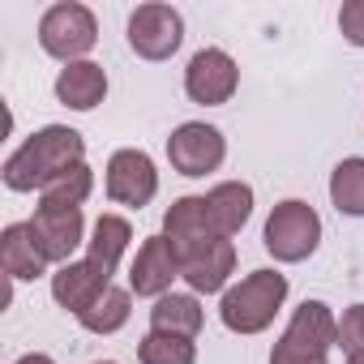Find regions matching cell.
Wrapping results in <instances>:
<instances>
[{"instance_id": "6da1fadb", "label": "cell", "mask_w": 364, "mask_h": 364, "mask_svg": "<svg viewBox=\"0 0 364 364\" xmlns=\"http://www.w3.org/2000/svg\"><path fill=\"white\" fill-rule=\"evenodd\" d=\"M77 163H86V137L69 124H43L5 159L0 176H5V189L14 193H35V189L43 193L52 180H60Z\"/></svg>"}, {"instance_id": "7a4b0ae2", "label": "cell", "mask_w": 364, "mask_h": 364, "mask_svg": "<svg viewBox=\"0 0 364 364\" xmlns=\"http://www.w3.org/2000/svg\"><path fill=\"white\" fill-rule=\"evenodd\" d=\"M283 300H287V274H279V270H253L236 287L223 291L219 317H223V326L232 334H262L279 317Z\"/></svg>"}, {"instance_id": "3957f363", "label": "cell", "mask_w": 364, "mask_h": 364, "mask_svg": "<svg viewBox=\"0 0 364 364\" xmlns=\"http://www.w3.org/2000/svg\"><path fill=\"white\" fill-rule=\"evenodd\" d=\"M262 245H266V253L274 257V262H304V257H313L317 253V245H321V215L309 206V202H300V198H287V202H279L274 210H270V219H266V232H262Z\"/></svg>"}, {"instance_id": "277c9868", "label": "cell", "mask_w": 364, "mask_h": 364, "mask_svg": "<svg viewBox=\"0 0 364 364\" xmlns=\"http://www.w3.org/2000/svg\"><path fill=\"white\" fill-rule=\"evenodd\" d=\"M99 43V22L86 5H77V0H60V5H52L43 18H39V48L65 65H77L86 60V52Z\"/></svg>"}, {"instance_id": "5b68a950", "label": "cell", "mask_w": 364, "mask_h": 364, "mask_svg": "<svg viewBox=\"0 0 364 364\" xmlns=\"http://www.w3.org/2000/svg\"><path fill=\"white\" fill-rule=\"evenodd\" d=\"M223 159H228V137L215 124H206V120H189V124L171 129V137H167V163H171V171L189 176V180L219 171Z\"/></svg>"}, {"instance_id": "8992f818", "label": "cell", "mask_w": 364, "mask_h": 364, "mask_svg": "<svg viewBox=\"0 0 364 364\" xmlns=\"http://www.w3.org/2000/svg\"><path fill=\"white\" fill-rule=\"evenodd\" d=\"M185 43V18L171 5H137L129 14V48L141 60H171Z\"/></svg>"}, {"instance_id": "52a82bcc", "label": "cell", "mask_w": 364, "mask_h": 364, "mask_svg": "<svg viewBox=\"0 0 364 364\" xmlns=\"http://www.w3.org/2000/svg\"><path fill=\"white\" fill-rule=\"evenodd\" d=\"M26 223H31V232H35V240H39L43 257H48V262H56V266L73 262L77 245L86 240V215H82V206L39 202V206H35V215H31Z\"/></svg>"}, {"instance_id": "ba28073f", "label": "cell", "mask_w": 364, "mask_h": 364, "mask_svg": "<svg viewBox=\"0 0 364 364\" xmlns=\"http://www.w3.org/2000/svg\"><path fill=\"white\" fill-rule=\"evenodd\" d=\"M154 193H159V171H154V159L146 150L124 146L107 159V198L116 206L141 210L154 202Z\"/></svg>"}, {"instance_id": "9c48e42d", "label": "cell", "mask_w": 364, "mask_h": 364, "mask_svg": "<svg viewBox=\"0 0 364 364\" xmlns=\"http://www.w3.org/2000/svg\"><path fill=\"white\" fill-rule=\"evenodd\" d=\"M240 86V65L223 52V48H202L193 52L189 69H185V95L202 107H223Z\"/></svg>"}, {"instance_id": "30bf717a", "label": "cell", "mask_w": 364, "mask_h": 364, "mask_svg": "<svg viewBox=\"0 0 364 364\" xmlns=\"http://www.w3.org/2000/svg\"><path fill=\"white\" fill-rule=\"evenodd\" d=\"M176 279H180V257H176L171 240L159 232V236H150V240L137 249V257H133V266H129V291L159 300V296L171 291Z\"/></svg>"}, {"instance_id": "8fae6325", "label": "cell", "mask_w": 364, "mask_h": 364, "mask_svg": "<svg viewBox=\"0 0 364 364\" xmlns=\"http://www.w3.org/2000/svg\"><path fill=\"white\" fill-rule=\"evenodd\" d=\"M236 270V245L232 240H206L189 253H180V279H185L198 296L223 291Z\"/></svg>"}, {"instance_id": "7c38bea8", "label": "cell", "mask_w": 364, "mask_h": 364, "mask_svg": "<svg viewBox=\"0 0 364 364\" xmlns=\"http://www.w3.org/2000/svg\"><path fill=\"white\" fill-rule=\"evenodd\" d=\"M112 287V274L99 266V262H65V266H56V274H52V300L60 304V309H69L73 317H82L103 291Z\"/></svg>"}, {"instance_id": "4fadbf2b", "label": "cell", "mask_w": 364, "mask_h": 364, "mask_svg": "<svg viewBox=\"0 0 364 364\" xmlns=\"http://www.w3.org/2000/svg\"><path fill=\"white\" fill-rule=\"evenodd\" d=\"M279 343H287V347H296V351H321V355H326V351L338 343V317L330 313L326 300H304V304L291 313V321H287V330H283Z\"/></svg>"}, {"instance_id": "5bb4252c", "label": "cell", "mask_w": 364, "mask_h": 364, "mask_svg": "<svg viewBox=\"0 0 364 364\" xmlns=\"http://www.w3.org/2000/svg\"><path fill=\"white\" fill-rule=\"evenodd\" d=\"M163 236L171 240L176 257L189 253V249H198V245H206V240H219L210 232V219H206V193L202 198L198 193L193 198H176L167 206V215H163Z\"/></svg>"}, {"instance_id": "9a60e30c", "label": "cell", "mask_w": 364, "mask_h": 364, "mask_svg": "<svg viewBox=\"0 0 364 364\" xmlns=\"http://www.w3.org/2000/svg\"><path fill=\"white\" fill-rule=\"evenodd\" d=\"M206 219L219 240H232L249 219H253V189L245 180H223L206 193Z\"/></svg>"}, {"instance_id": "2e32d148", "label": "cell", "mask_w": 364, "mask_h": 364, "mask_svg": "<svg viewBox=\"0 0 364 364\" xmlns=\"http://www.w3.org/2000/svg\"><path fill=\"white\" fill-rule=\"evenodd\" d=\"M0 266H5V274L14 283H31L39 274H48V257L31 232V223H9L5 232H0Z\"/></svg>"}, {"instance_id": "e0dca14e", "label": "cell", "mask_w": 364, "mask_h": 364, "mask_svg": "<svg viewBox=\"0 0 364 364\" xmlns=\"http://www.w3.org/2000/svg\"><path fill=\"white\" fill-rule=\"evenodd\" d=\"M56 99L65 107H73V112H95L107 99V73H103V65H95V60L65 65L56 73Z\"/></svg>"}, {"instance_id": "ac0fdd59", "label": "cell", "mask_w": 364, "mask_h": 364, "mask_svg": "<svg viewBox=\"0 0 364 364\" xmlns=\"http://www.w3.org/2000/svg\"><path fill=\"white\" fill-rule=\"evenodd\" d=\"M202 321H206V313H202L198 296H189V291H167V296H159L154 309H150V330H159V334L198 338Z\"/></svg>"}, {"instance_id": "d6986e66", "label": "cell", "mask_w": 364, "mask_h": 364, "mask_svg": "<svg viewBox=\"0 0 364 364\" xmlns=\"http://www.w3.org/2000/svg\"><path fill=\"white\" fill-rule=\"evenodd\" d=\"M330 202L347 219H364V159L351 154L330 171Z\"/></svg>"}, {"instance_id": "ffe728a7", "label": "cell", "mask_w": 364, "mask_h": 364, "mask_svg": "<svg viewBox=\"0 0 364 364\" xmlns=\"http://www.w3.org/2000/svg\"><path fill=\"white\" fill-rule=\"evenodd\" d=\"M129 240H133V228H129V219L124 215H99V223H95V232H90V262H99L107 274L120 266V257H124V249H129Z\"/></svg>"}, {"instance_id": "44dd1931", "label": "cell", "mask_w": 364, "mask_h": 364, "mask_svg": "<svg viewBox=\"0 0 364 364\" xmlns=\"http://www.w3.org/2000/svg\"><path fill=\"white\" fill-rule=\"evenodd\" d=\"M129 313H133V291L107 287L77 321H82V330H90V334H116V330L129 321Z\"/></svg>"}, {"instance_id": "7402d4cb", "label": "cell", "mask_w": 364, "mask_h": 364, "mask_svg": "<svg viewBox=\"0 0 364 364\" xmlns=\"http://www.w3.org/2000/svg\"><path fill=\"white\" fill-rule=\"evenodd\" d=\"M137 360L141 364H198V343L193 338H180V334H141L137 343Z\"/></svg>"}, {"instance_id": "603a6c76", "label": "cell", "mask_w": 364, "mask_h": 364, "mask_svg": "<svg viewBox=\"0 0 364 364\" xmlns=\"http://www.w3.org/2000/svg\"><path fill=\"white\" fill-rule=\"evenodd\" d=\"M95 189V171L86 163H77L73 171H65L60 180H52V185L39 193V202H56V206H82Z\"/></svg>"}, {"instance_id": "cb8c5ba5", "label": "cell", "mask_w": 364, "mask_h": 364, "mask_svg": "<svg viewBox=\"0 0 364 364\" xmlns=\"http://www.w3.org/2000/svg\"><path fill=\"white\" fill-rule=\"evenodd\" d=\"M334 347H343L347 360H360L364 355V304L343 309V317H338V343Z\"/></svg>"}, {"instance_id": "d4e9b609", "label": "cell", "mask_w": 364, "mask_h": 364, "mask_svg": "<svg viewBox=\"0 0 364 364\" xmlns=\"http://www.w3.org/2000/svg\"><path fill=\"white\" fill-rule=\"evenodd\" d=\"M338 31L351 48H364V0H347L338 9Z\"/></svg>"}, {"instance_id": "484cf974", "label": "cell", "mask_w": 364, "mask_h": 364, "mask_svg": "<svg viewBox=\"0 0 364 364\" xmlns=\"http://www.w3.org/2000/svg\"><path fill=\"white\" fill-rule=\"evenodd\" d=\"M270 364H326V355H321V351H296V347H287V343H274Z\"/></svg>"}, {"instance_id": "4316f807", "label": "cell", "mask_w": 364, "mask_h": 364, "mask_svg": "<svg viewBox=\"0 0 364 364\" xmlns=\"http://www.w3.org/2000/svg\"><path fill=\"white\" fill-rule=\"evenodd\" d=\"M14 364H56V360H52L48 351H26V355H18Z\"/></svg>"}, {"instance_id": "83f0119b", "label": "cell", "mask_w": 364, "mask_h": 364, "mask_svg": "<svg viewBox=\"0 0 364 364\" xmlns=\"http://www.w3.org/2000/svg\"><path fill=\"white\" fill-rule=\"evenodd\" d=\"M347 364H364V355H360V360H347Z\"/></svg>"}, {"instance_id": "f1b7e54d", "label": "cell", "mask_w": 364, "mask_h": 364, "mask_svg": "<svg viewBox=\"0 0 364 364\" xmlns=\"http://www.w3.org/2000/svg\"><path fill=\"white\" fill-rule=\"evenodd\" d=\"M95 364H116V360H95Z\"/></svg>"}]
</instances>
